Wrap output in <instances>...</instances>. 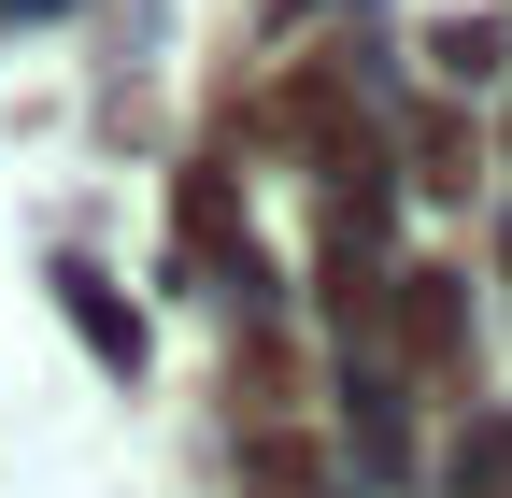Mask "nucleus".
Returning <instances> with one entry per match:
<instances>
[{
	"label": "nucleus",
	"mask_w": 512,
	"mask_h": 498,
	"mask_svg": "<svg viewBox=\"0 0 512 498\" xmlns=\"http://www.w3.org/2000/svg\"><path fill=\"white\" fill-rule=\"evenodd\" d=\"M399 356L413 370H456V271H413L399 285Z\"/></svg>",
	"instance_id": "f257e3e1"
},
{
	"label": "nucleus",
	"mask_w": 512,
	"mask_h": 498,
	"mask_svg": "<svg viewBox=\"0 0 512 498\" xmlns=\"http://www.w3.org/2000/svg\"><path fill=\"white\" fill-rule=\"evenodd\" d=\"M256 498H313V442L299 427H256Z\"/></svg>",
	"instance_id": "f03ea898"
}]
</instances>
